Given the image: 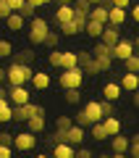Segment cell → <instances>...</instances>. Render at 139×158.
Listing matches in <instances>:
<instances>
[{"instance_id":"cell-1","label":"cell","mask_w":139,"mask_h":158,"mask_svg":"<svg viewBox=\"0 0 139 158\" xmlns=\"http://www.w3.org/2000/svg\"><path fill=\"white\" fill-rule=\"evenodd\" d=\"M6 79H8V87H16V85H26L29 79H32V69L29 63H11L6 71Z\"/></svg>"},{"instance_id":"cell-2","label":"cell","mask_w":139,"mask_h":158,"mask_svg":"<svg viewBox=\"0 0 139 158\" xmlns=\"http://www.w3.org/2000/svg\"><path fill=\"white\" fill-rule=\"evenodd\" d=\"M47 32H50V24L34 13V16L29 19V42H32V45H42Z\"/></svg>"},{"instance_id":"cell-3","label":"cell","mask_w":139,"mask_h":158,"mask_svg":"<svg viewBox=\"0 0 139 158\" xmlns=\"http://www.w3.org/2000/svg\"><path fill=\"white\" fill-rule=\"evenodd\" d=\"M61 87L63 90H68V87H81L84 85V71L79 66H71V69H63V74H61Z\"/></svg>"},{"instance_id":"cell-4","label":"cell","mask_w":139,"mask_h":158,"mask_svg":"<svg viewBox=\"0 0 139 158\" xmlns=\"http://www.w3.org/2000/svg\"><path fill=\"white\" fill-rule=\"evenodd\" d=\"M29 116H45V108L37 106V103H24V106H13V118L16 121H26Z\"/></svg>"},{"instance_id":"cell-5","label":"cell","mask_w":139,"mask_h":158,"mask_svg":"<svg viewBox=\"0 0 139 158\" xmlns=\"http://www.w3.org/2000/svg\"><path fill=\"white\" fill-rule=\"evenodd\" d=\"M13 148L16 150H21V153H29V150H34L37 148V135L34 132H21V135H13Z\"/></svg>"},{"instance_id":"cell-6","label":"cell","mask_w":139,"mask_h":158,"mask_svg":"<svg viewBox=\"0 0 139 158\" xmlns=\"http://www.w3.org/2000/svg\"><path fill=\"white\" fill-rule=\"evenodd\" d=\"M8 100H11L13 106H24V103H29V90H26V85L8 87Z\"/></svg>"},{"instance_id":"cell-7","label":"cell","mask_w":139,"mask_h":158,"mask_svg":"<svg viewBox=\"0 0 139 158\" xmlns=\"http://www.w3.org/2000/svg\"><path fill=\"white\" fill-rule=\"evenodd\" d=\"M110 53H113V58L123 61V58H129V56L134 53V42H129V40H118L116 45L110 48Z\"/></svg>"},{"instance_id":"cell-8","label":"cell","mask_w":139,"mask_h":158,"mask_svg":"<svg viewBox=\"0 0 139 158\" xmlns=\"http://www.w3.org/2000/svg\"><path fill=\"white\" fill-rule=\"evenodd\" d=\"M100 40L105 42V45H110V48H113L118 40H121V32H118L116 24H108V21H105V27H102V32H100Z\"/></svg>"},{"instance_id":"cell-9","label":"cell","mask_w":139,"mask_h":158,"mask_svg":"<svg viewBox=\"0 0 139 158\" xmlns=\"http://www.w3.org/2000/svg\"><path fill=\"white\" fill-rule=\"evenodd\" d=\"M73 150H76V148H73L71 142H53V156L55 158H76Z\"/></svg>"},{"instance_id":"cell-10","label":"cell","mask_w":139,"mask_h":158,"mask_svg":"<svg viewBox=\"0 0 139 158\" xmlns=\"http://www.w3.org/2000/svg\"><path fill=\"white\" fill-rule=\"evenodd\" d=\"M3 21L8 24V29H11V32H21V29H24V24H26V19H24L18 11H11L6 19H3Z\"/></svg>"},{"instance_id":"cell-11","label":"cell","mask_w":139,"mask_h":158,"mask_svg":"<svg viewBox=\"0 0 139 158\" xmlns=\"http://www.w3.org/2000/svg\"><path fill=\"white\" fill-rule=\"evenodd\" d=\"M66 142H71V145H81V142H84V127L71 124L66 129Z\"/></svg>"},{"instance_id":"cell-12","label":"cell","mask_w":139,"mask_h":158,"mask_svg":"<svg viewBox=\"0 0 139 158\" xmlns=\"http://www.w3.org/2000/svg\"><path fill=\"white\" fill-rule=\"evenodd\" d=\"M32 87L34 90H47L50 87V74H45V71H32Z\"/></svg>"},{"instance_id":"cell-13","label":"cell","mask_w":139,"mask_h":158,"mask_svg":"<svg viewBox=\"0 0 139 158\" xmlns=\"http://www.w3.org/2000/svg\"><path fill=\"white\" fill-rule=\"evenodd\" d=\"M13 121V106L8 98H0V124H11Z\"/></svg>"},{"instance_id":"cell-14","label":"cell","mask_w":139,"mask_h":158,"mask_svg":"<svg viewBox=\"0 0 139 158\" xmlns=\"http://www.w3.org/2000/svg\"><path fill=\"white\" fill-rule=\"evenodd\" d=\"M123 21H126V8H116V6L108 8V24H116V27H121Z\"/></svg>"},{"instance_id":"cell-15","label":"cell","mask_w":139,"mask_h":158,"mask_svg":"<svg viewBox=\"0 0 139 158\" xmlns=\"http://www.w3.org/2000/svg\"><path fill=\"white\" fill-rule=\"evenodd\" d=\"M102 127H105V132H108V137H113V135H118L121 132V121H118L116 116H102Z\"/></svg>"},{"instance_id":"cell-16","label":"cell","mask_w":139,"mask_h":158,"mask_svg":"<svg viewBox=\"0 0 139 158\" xmlns=\"http://www.w3.org/2000/svg\"><path fill=\"white\" fill-rule=\"evenodd\" d=\"M139 87V79H137V74L134 71H126L121 77V90H126V92H134Z\"/></svg>"},{"instance_id":"cell-17","label":"cell","mask_w":139,"mask_h":158,"mask_svg":"<svg viewBox=\"0 0 139 158\" xmlns=\"http://www.w3.org/2000/svg\"><path fill=\"white\" fill-rule=\"evenodd\" d=\"M89 19H95V21L105 24V21H108V6H102V3H95V6L89 8Z\"/></svg>"},{"instance_id":"cell-18","label":"cell","mask_w":139,"mask_h":158,"mask_svg":"<svg viewBox=\"0 0 139 158\" xmlns=\"http://www.w3.org/2000/svg\"><path fill=\"white\" fill-rule=\"evenodd\" d=\"M73 19V8H71V3H63V6H58V11H55V21L58 24H66V21H71Z\"/></svg>"},{"instance_id":"cell-19","label":"cell","mask_w":139,"mask_h":158,"mask_svg":"<svg viewBox=\"0 0 139 158\" xmlns=\"http://www.w3.org/2000/svg\"><path fill=\"white\" fill-rule=\"evenodd\" d=\"M81 111L87 113V118H89V121H100V118H102V113H100V103H97V100H89L87 106L81 108Z\"/></svg>"},{"instance_id":"cell-20","label":"cell","mask_w":139,"mask_h":158,"mask_svg":"<svg viewBox=\"0 0 139 158\" xmlns=\"http://www.w3.org/2000/svg\"><path fill=\"white\" fill-rule=\"evenodd\" d=\"M102 95H105V100H113V103H116L118 98H121V85H116V82L105 85V87H102Z\"/></svg>"},{"instance_id":"cell-21","label":"cell","mask_w":139,"mask_h":158,"mask_svg":"<svg viewBox=\"0 0 139 158\" xmlns=\"http://www.w3.org/2000/svg\"><path fill=\"white\" fill-rule=\"evenodd\" d=\"M24 124L29 127V132H34V135H39V132L45 129V116H29Z\"/></svg>"},{"instance_id":"cell-22","label":"cell","mask_w":139,"mask_h":158,"mask_svg":"<svg viewBox=\"0 0 139 158\" xmlns=\"http://www.w3.org/2000/svg\"><path fill=\"white\" fill-rule=\"evenodd\" d=\"M92 56L95 58H113V53H110V45H105V42H95V45H92Z\"/></svg>"},{"instance_id":"cell-23","label":"cell","mask_w":139,"mask_h":158,"mask_svg":"<svg viewBox=\"0 0 139 158\" xmlns=\"http://www.w3.org/2000/svg\"><path fill=\"white\" fill-rule=\"evenodd\" d=\"M102 27H105V24H100V21H95V19H87V24H84V32H87L89 37H100V32H102Z\"/></svg>"},{"instance_id":"cell-24","label":"cell","mask_w":139,"mask_h":158,"mask_svg":"<svg viewBox=\"0 0 139 158\" xmlns=\"http://www.w3.org/2000/svg\"><path fill=\"white\" fill-rule=\"evenodd\" d=\"M63 100H66L68 106H76V103L81 100V92H79V87H68V90H63Z\"/></svg>"},{"instance_id":"cell-25","label":"cell","mask_w":139,"mask_h":158,"mask_svg":"<svg viewBox=\"0 0 139 158\" xmlns=\"http://www.w3.org/2000/svg\"><path fill=\"white\" fill-rule=\"evenodd\" d=\"M89 127H92V137H95L97 142L108 140V132H105V127H102V118H100V121H92Z\"/></svg>"},{"instance_id":"cell-26","label":"cell","mask_w":139,"mask_h":158,"mask_svg":"<svg viewBox=\"0 0 139 158\" xmlns=\"http://www.w3.org/2000/svg\"><path fill=\"white\" fill-rule=\"evenodd\" d=\"M79 32H84V29L79 27L73 19H71V21H66V24H61V34H66V37H73V34H79Z\"/></svg>"},{"instance_id":"cell-27","label":"cell","mask_w":139,"mask_h":158,"mask_svg":"<svg viewBox=\"0 0 139 158\" xmlns=\"http://www.w3.org/2000/svg\"><path fill=\"white\" fill-rule=\"evenodd\" d=\"M71 66H76V53L63 50V56H61V69H71Z\"/></svg>"},{"instance_id":"cell-28","label":"cell","mask_w":139,"mask_h":158,"mask_svg":"<svg viewBox=\"0 0 139 158\" xmlns=\"http://www.w3.org/2000/svg\"><path fill=\"white\" fill-rule=\"evenodd\" d=\"M123 66H126V71H134V74H137V71H139V58H137V53H131L129 58H123Z\"/></svg>"},{"instance_id":"cell-29","label":"cell","mask_w":139,"mask_h":158,"mask_svg":"<svg viewBox=\"0 0 139 158\" xmlns=\"http://www.w3.org/2000/svg\"><path fill=\"white\" fill-rule=\"evenodd\" d=\"M58 42H61V34H58V32H47V34H45V42H42V45L58 48Z\"/></svg>"},{"instance_id":"cell-30","label":"cell","mask_w":139,"mask_h":158,"mask_svg":"<svg viewBox=\"0 0 139 158\" xmlns=\"http://www.w3.org/2000/svg\"><path fill=\"white\" fill-rule=\"evenodd\" d=\"M95 58V56H92ZM97 61V66H100V74H105V71H110L113 69V58H95Z\"/></svg>"},{"instance_id":"cell-31","label":"cell","mask_w":139,"mask_h":158,"mask_svg":"<svg viewBox=\"0 0 139 158\" xmlns=\"http://www.w3.org/2000/svg\"><path fill=\"white\" fill-rule=\"evenodd\" d=\"M61 56H63V50H58V48H50V66L61 69Z\"/></svg>"},{"instance_id":"cell-32","label":"cell","mask_w":139,"mask_h":158,"mask_svg":"<svg viewBox=\"0 0 139 158\" xmlns=\"http://www.w3.org/2000/svg\"><path fill=\"white\" fill-rule=\"evenodd\" d=\"M8 56H13V45L8 40H0V58H8Z\"/></svg>"},{"instance_id":"cell-33","label":"cell","mask_w":139,"mask_h":158,"mask_svg":"<svg viewBox=\"0 0 139 158\" xmlns=\"http://www.w3.org/2000/svg\"><path fill=\"white\" fill-rule=\"evenodd\" d=\"M71 124H73V118H71V116H58V121H55V129H68Z\"/></svg>"},{"instance_id":"cell-34","label":"cell","mask_w":139,"mask_h":158,"mask_svg":"<svg viewBox=\"0 0 139 158\" xmlns=\"http://www.w3.org/2000/svg\"><path fill=\"white\" fill-rule=\"evenodd\" d=\"M18 13H21L24 19H32L34 13H37V8H32V6H29V3H26V0H24V6L18 8Z\"/></svg>"},{"instance_id":"cell-35","label":"cell","mask_w":139,"mask_h":158,"mask_svg":"<svg viewBox=\"0 0 139 158\" xmlns=\"http://www.w3.org/2000/svg\"><path fill=\"white\" fill-rule=\"evenodd\" d=\"M16 61H18V63H32V61H34V50H24V53H18Z\"/></svg>"},{"instance_id":"cell-36","label":"cell","mask_w":139,"mask_h":158,"mask_svg":"<svg viewBox=\"0 0 139 158\" xmlns=\"http://www.w3.org/2000/svg\"><path fill=\"white\" fill-rule=\"evenodd\" d=\"M73 124H79V127H89V124H92V121H89V118H87V113H84V111H79L76 116H73Z\"/></svg>"},{"instance_id":"cell-37","label":"cell","mask_w":139,"mask_h":158,"mask_svg":"<svg viewBox=\"0 0 139 158\" xmlns=\"http://www.w3.org/2000/svg\"><path fill=\"white\" fill-rule=\"evenodd\" d=\"M100 113H102V116H110V113H113V100H102L100 103Z\"/></svg>"},{"instance_id":"cell-38","label":"cell","mask_w":139,"mask_h":158,"mask_svg":"<svg viewBox=\"0 0 139 158\" xmlns=\"http://www.w3.org/2000/svg\"><path fill=\"white\" fill-rule=\"evenodd\" d=\"M73 156H79V158H92V150H89V148H81V145H79V150H73Z\"/></svg>"},{"instance_id":"cell-39","label":"cell","mask_w":139,"mask_h":158,"mask_svg":"<svg viewBox=\"0 0 139 158\" xmlns=\"http://www.w3.org/2000/svg\"><path fill=\"white\" fill-rule=\"evenodd\" d=\"M13 142V135H8V132H0V145H11Z\"/></svg>"},{"instance_id":"cell-40","label":"cell","mask_w":139,"mask_h":158,"mask_svg":"<svg viewBox=\"0 0 139 158\" xmlns=\"http://www.w3.org/2000/svg\"><path fill=\"white\" fill-rule=\"evenodd\" d=\"M11 156H13L11 145H0V158H11Z\"/></svg>"},{"instance_id":"cell-41","label":"cell","mask_w":139,"mask_h":158,"mask_svg":"<svg viewBox=\"0 0 139 158\" xmlns=\"http://www.w3.org/2000/svg\"><path fill=\"white\" fill-rule=\"evenodd\" d=\"M8 13H11V8H8V3H6V0H0V19H6Z\"/></svg>"},{"instance_id":"cell-42","label":"cell","mask_w":139,"mask_h":158,"mask_svg":"<svg viewBox=\"0 0 139 158\" xmlns=\"http://www.w3.org/2000/svg\"><path fill=\"white\" fill-rule=\"evenodd\" d=\"M110 6H116V8H129V6H131V0H110Z\"/></svg>"},{"instance_id":"cell-43","label":"cell","mask_w":139,"mask_h":158,"mask_svg":"<svg viewBox=\"0 0 139 158\" xmlns=\"http://www.w3.org/2000/svg\"><path fill=\"white\" fill-rule=\"evenodd\" d=\"M8 3V8H11V11H18V8L24 6V0H6Z\"/></svg>"},{"instance_id":"cell-44","label":"cell","mask_w":139,"mask_h":158,"mask_svg":"<svg viewBox=\"0 0 139 158\" xmlns=\"http://www.w3.org/2000/svg\"><path fill=\"white\" fill-rule=\"evenodd\" d=\"M26 3H29L32 8H42V0H26Z\"/></svg>"},{"instance_id":"cell-45","label":"cell","mask_w":139,"mask_h":158,"mask_svg":"<svg viewBox=\"0 0 139 158\" xmlns=\"http://www.w3.org/2000/svg\"><path fill=\"white\" fill-rule=\"evenodd\" d=\"M6 82V69H0V85Z\"/></svg>"},{"instance_id":"cell-46","label":"cell","mask_w":139,"mask_h":158,"mask_svg":"<svg viewBox=\"0 0 139 158\" xmlns=\"http://www.w3.org/2000/svg\"><path fill=\"white\" fill-rule=\"evenodd\" d=\"M55 3H58V6H63V3H71V0H55Z\"/></svg>"},{"instance_id":"cell-47","label":"cell","mask_w":139,"mask_h":158,"mask_svg":"<svg viewBox=\"0 0 139 158\" xmlns=\"http://www.w3.org/2000/svg\"><path fill=\"white\" fill-rule=\"evenodd\" d=\"M87 3H89V6H95V3H100V0H87Z\"/></svg>"},{"instance_id":"cell-48","label":"cell","mask_w":139,"mask_h":158,"mask_svg":"<svg viewBox=\"0 0 139 158\" xmlns=\"http://www.w3.org/2000/svg\"><path fill=\"white\" fill-rule=\"evenodd\" d=\"M47 3H53V0H42V6H47Z\"/></svg>"}]
</instances>
